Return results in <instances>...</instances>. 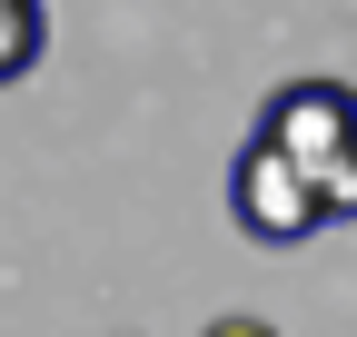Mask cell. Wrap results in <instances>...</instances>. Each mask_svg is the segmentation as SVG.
<instances>
[{
  "mask_svg": "<svg viewBox=\"0 0 357 337\" xmlns=\"http://www.w3.org/2000/svg\"><path fill=\"white\" fill-rule=\"evenodd\" d=\"M208 337H278V327H268V318H218Z\"/></svg>",
  "mask_w": 357,
  "mask_h": 337,
  "instance_id": "cell-4",
  "label": "cell"
},
{
  "mask_svg": "<svg viewBox=\"0 0 357 337\" xmlns=\"http://www.w3.org/2000/svg\"><path fill=\"white\" fill-rule=\"evenodd\" d=\"M40 50H50V10H40V0H0V90L30 79Z\"/></svg>",
  "mask_w": 357,
  "mask_h": 337,
  "instance_id": "cell-3",
  "label": "cell"
},
{
  "mask_svg": "<svg viewBox=\"0 0 357 337\" xmlns=\"http://www.w3.org/2000/svg\"><path fill=\"white\" fill-rule=\"evenodd\" d=\"M229 219L258 238V248H307L318 228H337L328 208H318V189L298 179V168L268 149V139H248L238 149V168H229Z\"/></svg>",
  "mask_w": 357,
  "mask_h": 337,
  "instance_id": "cell-2",
  "label": "cell"
},
{
  "mask_svg": "<svg viewBox=\"0 0 357 337\" xmlns=\"http://www.w3.org/2000/svg\"><path fill=\"white\" fill-rule=\"evenodd\" d=\"M258 139L318 189L328 219H357V90L347 79H288V90H268Z\"/></svg>",
  "mask_w": 357,
  "mask_h": 337,
  "instance_id": "cell-1",
  "label": "cell"
}]
</instances>
